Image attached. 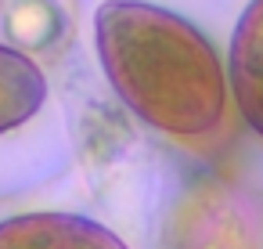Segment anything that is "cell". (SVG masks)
I'll return each mask as SVG.
<instances>
[{"label": "cell", "instance_id": "3957f363", "mask_svg": "<svg viewBox=\"0 0 263 249\" xmlns=\"http://www.w3.org/2000/svg\"><path fill=\"white\" fill-rule=\"evenodd\" d=\"M0 249H126L116 231L76 213H22L0 220Z\"/></svg>", "mask_w": 263, "mask_h": 249}, {"label": "cell", "instance_id": "277c9868", "mask_svg": "<svg viewBox=\"0 0 263 249\" xmlns=\"http://www.w3.org/2000/svg\"><path fill=\"white\" fill-rule=\"evenodd\" d=\"M231 91L245 123L263 137V0H252L231 40Z\"/></svg>", "mask_w": 263, "mask_h": 249}, {"label": "cell", "instance_id": "6da1fadb", "mask_svg": "<svg viewBox=\"0 0 263 249\" xmlns=\"http://www.w3.org/2000/svg\"><path fill=\"white\" fill-rule=\"evenodd\" d=\"M98 55L108 83L144 123L198 137L227 109L223 69L213 44L180 15L137 0H108L94 15Z\"/></svg>", "mask_w": 263, "mask_h": 249}, {"label": "cell", "instance_id": "7a4b0ae2", "mask_svg": "<svg viewBox=\"0 0 263 249\" xmlns=\"http://www.w3.org/2000/svg\"><path fill=\"white\" fill-rule=\"evenodd\" d=\"M159 249H263V202L231 181L198 177L177 195Z\"/></svg>", "mask_w": 263, "mask_h": 249}, {"label": "cell", "instance_id": "5b68a950", "mask_svg": "<svg viewBox=\"0 0 263 249\" xmlns=\"http://www.w3.org/2000/svg\"><path fill=\"white\" fill-rule=\"evenodd\" d=\"M44 98H47V80L40 65L29 55L0 44V134L29 123L40 112Z\"/></svg>", "mask_w": 263, "mask_h": 249}]
</instances>
